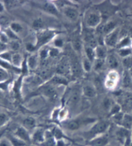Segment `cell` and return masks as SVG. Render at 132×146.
Listing matches in <instances>:
<instances>
[{
    "instance_id": "6da1fadb",
    "label": "cell",
    "mask_w": 132,
    "mask_h": 146,
    "mask_svg": "<svg viewBox=\"0 0 132 146\" xmlns=\"http://www.w3.org/2000/svg\"><path fill=\"white\" fill-rule=\"evenodd\" d=\"M109 124L107 122L100 121L92 127L89 131L90 136H95L105 133L108 128Z\"/></svg>"
},
{
    "instance_id": "7a4b0ae2",
    "label": "cell",
    "mask_w": 132,
    "mask_h": 146,
    "mask_svg": "<svg viewBox=\"0 0 132 146\" xmlns=\"http://www.w3.org/2000/svg\"><path fill=\"white\" fill-rule=\"evenodd\" d=\"M15 136L17 138H19L21 140L24 141L25 143L29 142L30 141L29 133H28L27 129L23 127H19L17 128L16 132H15Z\"/></svg>"
},
{
    "instance_id": "3957f363",
    "label": "cell",
    "mask_w": 132,
    "mask_h": 146,
    "mask_svg": "<svg viewBox=\"0 0 132 146\" xmlns=\"http://www.w3.org/2000/svg\"><path fill=\"white\" fill-rule=\"evenodd\" d=\"M118 35H119V31L116 30V31H113L111 33L108 34L105 39V42L106 44L109 46H115L117 42L118 39Z\"/></svg>"
},
{
    "instance_id": "277c9868",
    "label": "cell",
    "mask_w": 132,
    "mask_h": 146,
    "mask_svg": "<svg viewBox=\"0 0 132 146\" xmlns=\"http://www.w3.org/2000/svg\"><path fill=\"white\" fill-rule=\"evenodd\" d=\"M53 36V33L50 32H43L38 35V42L37 44L39 46L44 44L47 42L52 38Z\"/></svg>"
},
{
    "instance_id": "5b68a950",
    "label": "cell",
    "mask_w": 132,
    "mask_h": 146,
    "mask_svg": "<svg viewBox=\"0 0 132 146\" xmlns=\"http://www.w3.org/2000/svg\"><path fill=\"white\" fill-rule=\"evenodd\" d=\"M100 21V16L97 14L92 13L88 16L87 20H86V23H87L88 26L93 27L97 26V25L99 24Z\"/></svg>"
},
{
    "instance_id": "8992f818",
    "label": "cell",
    "mask_w": 132,
    "mask_h": 146,
    "mask_svg": "<svg viewBox=\"0 0 132 146\" xmlns=\"http://www.w3.org/2000/svg\"><path fill=\"white\" fill-rule=\"evenodd\" d=\"M108 143V138L106 136H101L90 141L91 146H106Z\"/></svg>"
},
{
    "instance_id": "52a82bcc",
    "label": "cell",
    "mask_w": 132,
    "mask_h": 146,
    "mask_svg": "<svg viewBox=\"0 0 132 146\" xmlns=\"http://www.w3.org/2000/svg\"><path fill=\"white\" fill-rule=\"evenodd\" d=\"M43 92L45 95H46L47 97L50 98V99H55L57 97L56 91L52 86H45L43 88Z\"/></svg>"
},
{
    "instance_id": "ba28073f",
    "label": "cell",
    "mask_w": 132,
    "mask_h": 146,
    "mask_svg": "<svg viewBox=\"0 0 132 146\" xmlns=\"http://www.w3.org/2000/svg\"><path fill=\"white\" fill-rule=\"evenodd\" d=\"M116 135L117 137V139L121 142L124 143L126 142L127 138H128L129 135V130L124 127H122L116 132Z\"/></svg>"
},
{
    "instance_id": "9c48e42d",
    "label": "cell",
    "mask_w": 132,
    "mask_h": 146,
    "mask_svg": "<svg viewBox=\"0 0 132 146\" xmlns=\"http://www.w3.org/2000/svg\"><path fill=\"white\" fill-rule=\"evenodd\" d=\"M80 92L78 90H75L73 91L72 94L70 95L69 99H68V104L70 106H73L77 104L80 99Z\"/></svg>"
},
{
    "instance_id": "30bf717a",
    "label": "cell",
    "mask_w": 132,
    "mask_h": 146,
    "mask_svg": "<svg viewBox=\"0 0 132 146\" xmlns=\"http://www.w3.org/2000/svg\"><path fill=\"white\" fill-rule=\"evenodd\" d=\"M64 13L68 19L72 21H75L78 17V12L75 9L68 7L65 9Z\"/></svg>"
},
{
    "instance_id": "8fae6325",
    "label": "cell",
    "mask_w": 132,
    "mask_h": 146,
    "mask_svg": "<svg viewBox=\"0 0 132 146\" xmlns=\"http://www.w3.org/2000/svg\"><path fill=\"white\" fill-rule=\"evenodd\" d=\"M68 69H69V68H68V62L67 60L65 59H62L59 65H58L57 72L59 73L60 74H64L68 72V70H69Z\"/></svg>"
},
{
    "instance_id": "7c38bea8",
    "label": "cell",
    "mask_w": 132,
    "mask_h": 146,
    "mask_svg": "<svg viewBox=\"0 0 132 146\" xmlns=\"http://www.w3.org/2000/svg\"><path fill=\"white\" fill-rule=\"evenodd\" d=\"M83 94L87 97H94L96 95V91L95 88L90 85H86L83 88Z\"/></svg>"
},
{
    "instance_id": "4fadbf2b",
    "label": "cell",
    "mask_w": 132,
    "mask_h": 146,
    "mask_svg": "<svg viewBox=\"0 0 132 146\" xmlns=\"http://www.w3.org/2000/svg\"><path fill=\"white\" fill-rule=\"evenodd\" d=\"M33 140L37 143H43L45 141L44 132L42 129H37L33 135Z\"/></svg>"
},
{
    "instance_id": "5bb4252c",
    "label": "cell",
    "mask_w": 132,
    "mask_h": 146,
    "mask_svg": "<svg viewBox=\"0 0 132 146\" xmlns=\"http://www.w3.org/2000/svg\"><path fill=\"white\" fill-rule=\"evenodd\" d=\"M124 128L126 129H130L132 127V117L129 115H124L123 119L121 124Z\"/></svg>"
},
{
    "instance_id": "9a60e30c",
    "label": "cell",
    "mask_w": 132,
    "mask_h": 146,
    "mask_svg": "<svg viewBox=\"0 0 132 146\" xmlns=\"http://www.w3.org/2000/svg\"><path fill=\"white\" fill-rule=\"evenodd\" d=\"M65 127L71 131H75L78 129L80 127V123L78 120H69L65 124Z\"/></svg>"
},
{
    "instance_id": "2e32d148",
    "label": "cell",
    "mask_w": 132,
    "mask_h": 146,
    "mask_svg": "<svg viewBox=\"0 0 132 146\" xmlns=\"http://www.w3.org/2000/svg\"><path fill=\"white\" fill-rule=\"evenodd\" d=\"M71 68H72L73 75H75V76H78V75H80L81 72V67L79 62L77 59L73 60Z\"/></svg>"
},
{
    "instance_id": "e0dca14e",
    "label": "cell",
    "mask_w": 132,
    "mask_h": 146,
    "mask_svg": "<svg viewBox=\"0 0 132 146\" xmlns=\"http://www.w3.org/2000/svg\"><path fill=\"white\" fill-rule=\"evenodd\" d=\"M107 64L111 68H116L119 66V61L116 57L113 55H110L108 57Z\"/></svg>"
},
{
    "instance_id": "ac0fdd59",
    "label": "cell",
    "mask_w": 132,
    "mask_h": 146,
    "mask_svg": "<svg viewBox=\"0 0 132 146\" xmlns=\"http://www.w3.org/2000/svg\"><path fill=\"white\" fill-rule=\"evenodd\" d=\"M9 140L11 141L12 146H25L26 143L24 141L19 139L16 136H10L8 138Z\"/></svg>"
},
{
    "instance_id": "d6986e66",
    "label": "cell",
    "mask_w": 132,
    "mask_h": 146,
    "mask_svg": "<svg viewBox=\"0 0 132 146\" xmlns=\"http://www.w3.org/2000/svg\"><path fill=\"white\" fill-rule=\"evenodd\" d=\"M116 23L113 21H110L105 24L103 27V32L106 34H109L112 32L115 28Z\"/></svg>"
},
{
    "instance_id": "ffe728a7",
    "label": "cell",
    "mask_w": 132,
    "mask_h": 146,
    "mask_svg": "<svg viewBox=\"0 0 132 146\" xmlns=\"http://www.w3.org/2000/svg\"><path fill=\"white\" fill-rule=\"evenodd\" d=\"M23 125L25 129H33L35 126V120L32 117H28L24 120Z\"/></svg>"
},
{
    "instance_id": "44dd1931",
    "label": "cell",
    "mask_w": 132,
    "mask_h": 146,
    "mask_svg": "<svg viewBox=\"0 0 132 146\" xmlns=\"http://www.w3.org/2000/svg\"><path fill=\"white\" fill-rule=\"evenodd\" d=\"M123 84L124 86L126 88L130 87L132 84L131 76L128 72H124V77H123Z\"/></svg>"
},
{
    "instance_id": "7402d4cb",
    "label": "cell",
    "mask_w": 132,
    "mask_h": 146,
    "mask_svg": "<svg viewBox=\"0 0 132 146\" xmlns=\"http://www.w3.org/2000/svg\"><path fill=\"white\" fill-rule=\"evenodd\" d=\"M44 9L45 11H47L48 12H49L50 14L57 15L58 12L56 7H55L52 3H47L46 4H45Z\"/></svg>"
},
{
    "instance_id": "603a6c76",
    "label": "cell",
    "mask_w": 132,
    "mask_h": 146,
    "mask_svg": "<svg viewBox=\"0 0 132 146\" xmlns=\"http://www.w3.org/2000/svg\"><path fill=\"white\" fill-rule=\"evenodd\" d=\"M95 54L98 57V59H103L106 55V51L105 48H103L102 46H98L97 47V48H96Z\"/></svg>"
},
{
    "instance_id": "cb8c5ba5",
    "label": "cell",
    "mask_w": 132,
    "mask_h": 146,
    "mask_svg": "<svg viewBox=\"0 0 132 146\" xmlns=\"http://www.w3.org/2000/svg\"><path fill=\"white\" fill-rule=\"evenodd\" d=\"M21 57L18 54H15L12 55V61L11 62L14 66L17 67L21 64Z\"/></svg>"
},
{
    "instance_id": "d4e9b609",
    "label": "cell",
    "mask_w": 132,
    "mask_h": 146,
    "mask_svg": "<svg viewBox=\"0 0 132 146\" xmlns=\"http://www.w3.org/2000/svg\"><path fill=\"white\" fill-rule=\"evenodd\" d=\"M123 64L126 69L130 70L132 68V56L129 55L124 57L123 60Z\"/></svg>"
},
{
    "instance_id": "484cf974",
    "label": "cell",
    "mask_w": 132,
    "mask_h": 146,
    "mask_svg": "<svg viewBox=\"0 0 132 146\" xmlns=\"http://www.w3.org/2000/svg\"><path fill=\"white\" fill-rule=\"evenodd\" d=\"M113 105L114 104L113 103L112 100H111L110 99H109V98H106V99L104 100L103 103V108H105V110H108L109 111H110Z\"/></svg>"
},
{
    "instance_id": "4316f807",
    "label": "cell",
    "mask_w": 132,
    "mask_h": 146,
    "mask_svg": "<svg viewBox=\"0 0 132 146\" xmlns=\"http://www.w3.org/2000/svg\"><path fill=\"white\" fill-rule=\"evenodd\" d=\"M131 54V50L129 48H121L119 50V55L121 56L124 57H126L129 56Z\"/></svg>"
},
{
    "instance_id": "83f0119b",
    "label": "cell",
    "mask_w": 132,
    "mask_h": 146,
    "mask_svg": "<svg viewBox=\"0 0 132 146\" xmlns=\"http://www.w3.org/2000/svg\"><path fill=\"white\" fill-rule=\"evenodd\" d=\"M9 77L7 72L1 66H0V81H5Z\"/></svg>"
},
{
    "instance_id": "f1b7e54d",
    "label": "cell",
    "mask_w": 132,
    "mask_h": 146,
    "mask_svg": "<svg viewBox=\"0 0 132 146\" xmlns=\"http://www.w3.org/2000/svg\"><path fill=\"white\" fill-rule=\"evenodd\" d=\"M11 29L14 33H19L22 31V27L17 23H11Z\"/></svg>"
},
{
    "instance_id": "f546056e",
    "label": "cell",
    "mask_w": 132,
    "mask_h": 146,
    "mask_svg": "<svg viewBox=\"0 0 132 146\" xmlns=\"http://www.w3.org/2000/svg\"><path fill=\"white\" fill-rule=\"evenodd\" d=\"M86 55H87L88 59L90 60V61H92L93 60V58L95 56V52L93 51L92 48L91 47H87L86 48Z\"/></svg>"
},
{
    "instance_id": "4dcf8cb0",
    "label": "cell",
    "mask_w": 132,
    "mask_h": 146,
    "mask_svg": "<svg viewBox=\"0 0 132 146\" xmlns=\"http://www.w3.org/2000/svg\"><path fill=\"white\" fill-rule=\"evenodd\" d=\"M12 55L9 52H3L0 54V58L2 59L5 61H12Z\"/></svg>"
},
{
    "instance_id": "1f68e13d",
    "label": "cell",
    "mask_w": 132,
    "mask_h": 146,
    "mask_svg": "<svg viewBox=\"0 0 132 146\" xmlns=\"http://www.w3.org/2000/svg\"><path fill=\"white\" fill-rule=\"evenodd\" d=\"M121 106L119 104H114V105L113 106L112 108H111V109L110 111V115L113 116L116 114H117V113L121 112Z\"/></svg>"
},
{
    "instance_id": "d6a6232c",
    "label": "cell",
    "mask_w": 132,
    "mask_h": 146,
    "mask_svg": "<svg viewBox=\"0 0 132 146\" xmlns=\"http://www.w3.org/2000/svg\"><path fill=\"white\" fill-rule=\"evenodd\" d=\"M131 43V40L129 37H126V38L123 39V41H122L120 43H119L118 47L121 48H126Z\"/></svg>"
},
{
    "instance_id": "836d02e7",
    "label": "cell",
    "mask_w": 132,
    "mask_h": 146,
    "mask_svg": "<svg viewBox=\"0 0 132 146\" xmlns=\"http://www.w3.org/2000/svg\"><path fill=\"white\" fill-rule=\"evenodd\" d=\"M43 25H44V23H43L42 19L39 18L35 19L33 23V27L35 29H40L43 27Z\"/></svg>"
},
{
    "instance_id": "e575fe53",
    "label": "cell",
    "mask_w": 132,
    "mask_h": 146,
    "mask_svg": "<svg viewBox=\"0 0 132 146\" xmlns=\"http://www.w3.org/2000/svg\"><path fill=\"white\" fill-rule=\"evenodd\" d=\"M52 81L55 83V84H67V82L65 79L61 77H55L53 78Z\"/></svg>"
},
{
    "instance_id": "d590c367",
    "label": "cell",
    "mask_w": 132,
    "mask_h": 146,
    "mask_svg": "<svg viewBox=\"0 0 132 146\" xmlns=\"http://www.w3.org/2000/svg\"><path fill=\"white\" fill-rule=\"evenodd\" d=\"M10 47H11V48L12 50L16 51V50H19L20 45L19 44V42L16 41V40H12V41L10 42Z\"/></svg>"
},
{
    "instance_id": "8d00e7d4",
    "label": "cell",
    "mask_w": 132,
    "mask_h": 146,
    "mask_svg": "<svg viewBox=\"0 0 132 146\" xmlns=\"http://www.w3.org/2000/svg\"><path fill=\"white\" fill-rule=\"evenodd\" d=\"M113 120H115V122H116L117 123H119V124H121L122 120H123L124 117V114L120 112L117 113V114L113 115Z\"/></svg>"
},
{
    "instance_id": "74e56055",
    "label": "cell",
    "mask_w": 132,
    "mask_h": 146,
    "mask_svg": "<svg viewBox=\"0 0 132 146\" xmlns=\"http://www.w3.org/2000/svg\"><path fill=\"white\" fill-rule=\"evenodd\" d=\"M36 57L35 56H32L29 58V62H28V63H29V65L30 68H34L35 65H36Z\"/></svg>"
},
{
    "instance_id": "f35d334b",
    "label": "cell",
    "mask_w": 132,
    "mask_h": 146,
    "mask_svg": "<svg viewBox=\"0 0 132 146\" xmlns=\"http://www.w3.org/2000/svg\"><path fill=\"white\" fill-rule=\"evenodd\" d=\"M0 146H12L11 141L9 138H0Z\"/></svg>"
},
{
    "instance_id": "ab89813d",
    "label": "cell",
    "mask_w": 132,
    "mask_h": 146,
    "mask_svg": "<svg viewBox=\"0 0 132 146\" xmlns=\"http://www.w3.org/2000/svg\"><path fill=\"white\" fill-rule=\"evenodd\" d=\"M54 135L55 137V138L57 139L58 140H61V138L63 137V133L61 132V131L59 129H58V128H55V129L54 131Z\"/></svg>"
},
{
    "instance_id": "60d3db41",
    "label": "cell",
    "mask_w": 132,
    "mask_h": 146,
    "mask_svg": "<svg viewBox=\"0 0 132 146\" xmlns=\"http://www.w3.org/2000/svg\"><path fill=\"white\" fill-rule=\"evenodd\" d=\"M5 5L6 7L8 9H12L14 8V7H17V1H5Z\"/></svg>"
},
{
    "instance_id": "b9f144b4",
    "label": "cell",
    "mask_w": 132,
    "mask_h": 146,
    "mask_svg": "<svg viewBox=\"0 0 132 146\" xmlns=\"http://www.w3.org/2000/svg\"><path fill=\"white\" fill-rule=\"evenodd\" d=\"M83 66L84 68L86 70V71L89 72L91 69V63L90 60L87 59H85L83 61Z\"/></svg>"
},
{
    "instance_id": "7bdbcfd3",
    "label": "cell",
    "mask_w": 132,
    "mask_h": 146,
    "mask_svg": "<svg viewBox=\"0 0 132 146\" xmlns=\"http://www.w3.org/2000/svg\"><path fill=\"white\" fill-rule=\"evenodd\" d=\"M104 64V60L103 59H98L96 60V61L95 62V69L97 70H99L102 68L103 65Z\"/></svg>"
},
{
    "instance_id": "ee69618b",
    "label": "cell",
    "mask_w": 132,
    "mask_h": 146,
    "mask_svg": "<svg viewBox=\"0 0 132 146\" xmlns=\"http://www.w3.org/2000/svg\"><path fill=\"white\" fill-rule=\"evenodd\" d=\"M6 34L7 36H8V37L9 38H11L12 39H17V37L16 36V34H14V32L12 31L11 29H8L6 31Z\"/></svg>"
},
{
    "instance_id": "f6af8a7d",
    "label": "cell",
    "mask_w": 132,
    "mask_h": 146,
    "mask_svg": "<svg viewBox=\"0 0 132 146\" xmlns=\"http://www.w3.org/2000/svg\"><path fill=\"white\" fill-rule=\"evenodd\" d=\"M9 37L7 36L6 34L2 33L0 34V41L3 42L4 44H6L7 42H8L9 41Z\"/></svg>"
},
{
    "instance_id": "bcb514c9",
    "label": "cell",
    "mask_w": 132,
    "mask_h": 146,
    "mask_svg": "<svg viewBox=\"0 0 132 146\" xmlns=\"http://www.w3.org/2000/svg\"><path fill=\"white\" fill-rule=\"evenodd\" d=\"M44 146H56V143H55L54 140L50 137L49 139H47L46 142L45 143Z\"/></svg>"
},
{
    "instance_id": "7dc6e473",
    "label": "cell",
    "mask_w": 132,
    "mask_h": 146,
    "mask_svg": "<svg viewBox=\"0 0 132 146\" xmlns=\"http://www.w3.org/2000/svg\"><path fill=\"white\" fill-rule=\"evenodd\" d=\"M73 47H74L75 50H80L81 48V42L79 40H78V39L75 40V41H73Z\"/></svg>"
},
{
    "instance_id": "c3c4849f",
    "label": "cell",
    "mask_w": 132,
    "mask_h": 146,
    "mask_svg": "<svg viewBox=\"0 0 132 146\" xmlns=\"http://www.w3.org/2000/svg\"><path fill=\"white\" fill-rule=\"evenodd\" d=\"M7 120V117L5 114H0V125H3Z\"/></svg>"
},
{
    "instance_id": "681fc988",
    "label": "cell",
    "mask_w": 132,
    "mask_h": 146,
    "mask_svg": "<svg viewBox=\"0 0 132 146\" xmlns=\"http://www.w3.org/2000/svg\"><path fill=\"white\" fill-rule=\"evenodd\" d=\"M55 45L58 47H61L63 46V41L61 39H57L55 41Z\"/></svg>"
},
{
    "instance_id": "f907efd6",
    "label": "cell",
    "mask_w": 132,
    "mask_h": 146,
    "mask_svg": "<svg viewBox=\"0 0 132 146\" xmlns=\"http://www.w3.org/2000/svg\"><path fill=\"white\" fill-rule=\"evenodd\" d=\"M6 48H7L6 44H4L2 42L0 41V54L3 53Z\"/></svg>"
},
{
    "instance_id": "816d5d0a",
    "label": "cell",
    "mask_w": 132,
    "mask_h": 146,
    "mask_svg": "<svg viewBox=\"0 0 132 146\" xmlns=\"http://www.w3.org/2000/svg\"><path fill=\"white\" fill-rule=\"evenodd\" d=\"M50 54L51 56H55L58 54V50L56 49H52L51 51H50Z\"/></svg>"
},
{
    "instance_id": "f5cc1de1",
    "label": "cell",
    "mask_w": 132,
    "mask_h": 146,
    "mask_svg": "<svg viewBox=\"0 0 132 146\" xmlns=\"http://www.w3.org/2000/svg\"><path fill=\"white\" fill-rule=\"evenodd\" d=\"M47 56V52L45 50H42L41 52V57L42 59H45Z\"/></svg>"
},
{
    "instance_id": "db71d44e",
    "label": "cell",
    "mask_w": 132,
    "mask_h": 146,
    "mask_svg": "<svg viewBox=\"0 0 132 146\" xmlns=\"http://www.w3.org/2000/svg\"><path fill=\"white\" fill-rule=\"evenodd\" d=\"M27 48L28 50H29V51H33V50H34L35 48L32 44H28L27 45Z\"/></svg>"
},
{
    "instance_id": "11a10c76",
    "label": "cell",
    "mask_w": 132,
    "mask_h": 146,
    "mask_svg": "<svg viewBox=\"0 0 132 146\" xmlns=\"http://www.w3.org/2000/svg\"><path fill=\"white\" fill-rule=\"evenodd\" d=\"M2 20H3V21H2L1 23L3 25H7L9 24V21L6 17H3V18L2 19Z\"/></svg>"
},
{
    "instance_id": "9f6ffc18",
    "label": "cell",
    "mask_w": 132,
    "mask_h": 146,
    "mask_svg": "<svg viewBox=\"0 0 132 146\" xmlns=\"http://www.w3.org/2000/svg\"><path fill=\"white\" fill-rule=\"evenodd\" d=\"M56 146H65V143L63 140H59L56 143Z\"/></svg>"
},
{
    "instance_id": "6f0895ef",
    "label": "cell",
    "mask_w": 132,
    "mask_h": 146,
    "mask_svg": "<svg viewBox=\"0 0 132 146\" xmlns=\"http://www.w3.org/2000/svg\"><path fill=\"white\" fill-rule=\"evenodd\" d=\"M3 11H4V6H3V5L2 4V3H1V2H0V13L3 12Z\"/></svg>"
},
{
    "instance_id": "680465c9",
    "label": "cell",
    "mask_w": 132,
    "mask_h": 146,
    "mask_svg": "<svg viewBox=\"0 0 132 146\" xmlns=\"http://www.w3.org/2000/svg\"><path fill=\"white\" fill-rule=\"evenodd\" d=\"M130 70V72H129V74H130L131 76L132 77V68H131L130 70Z\"/></svg>"
},
{
    "instance_id": "91938a15",
    "label": "cell",
    "mask_w": 132,
    "mask_h": 146,
    "mask_svg": "<svg viewBox=\"0 0 132 146\" xmlns=\"http://www.w3.org/2000/svg\"><path fill=\"white\" fill-rule=\"evenodd\" d=\"M129 146H132V142L130 143V145H129Z\"/></svg>"
},
{
    "instance_id": "94428289",
    "label": "cell",
    "mask_w": 132,
    "mask_h": 146,
    "mask_svg": "<svg viewBox=\"0 0 132 146\" xmlns=\"http://www.w3.org/2000/svg\"><path fill=\"white\" fill-rule=\"evenodd\" d=\"M1 93H0V97H1Z\"/></svg>"
},
{
    "instance_id": "6125c7cd",
    "label": "cell",
    "mask_w": 132,
    "mask_h": 146,
    "mask_svg": "<svg viewBox=\"0 0 132 146\" xmlns=\"http://www.w3.org/2000/svg\"><path fill=\"white\" fill-rule=\"evenodd\" d=\"M131 139H132V133H131Z\"/></svg>"
},
{
    "instance_id": "be15d7a7",
    "label": "cell",
    "mask_w": 132,
    "mask_h": 146,
    "mask_svg": "<svg viewBox=\"0 0 132 146\" xmlns=\"http://www.w3.org/2000/svg\"><path fill=\"white\" fill-rule=\"evenodd\" d=\"M131 14H132V11H131Z\"/></svg>"
}]
</instances>
